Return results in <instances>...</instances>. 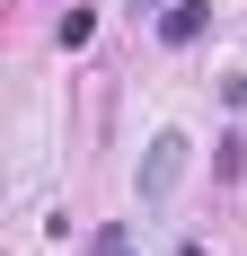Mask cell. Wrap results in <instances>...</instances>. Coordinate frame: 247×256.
I'll list each match as a JSON object with an SVG mask.
<instances>
[{
	"mask_svg": "<svg viewBox=\"0 0 247 256\" xmlns=\"http://www.w3.org/2000/svg\"><path fill=\"white\" fill-rule=\"evenodd\" d=\"M176 177H186V132H159V142H150V159H142V204H168Z\"/></svg>",
	"mask_w": 247,
	"mask_h": 256,
	"instance_id": "cell-1",
	"label": "cell"
},
{
	"mask_svg": "<svg viewBox=\"0 0 247 256\" xmlns=\"http://www.w3.org/2000/svg\"><path fill=\"white\" fill-rule=\"evenodd\" d=\"M203 26H212V0H168V18H159V36H168V44H194Z\"/></svg>",
	"mask_w": 247,
	"mask_h": 256,
	"instance_id": "cell-2",
	"label": "cell"
},
{
	"mask_svg": "<svg viewBox=\"0 0 247 256\" xmlns=\"http://www.w3.org/2000/svg\"><path fill=\"white\" fill-rule=\"evenodd\" d=\"M88 36H98V18H88V9H62V44L80 53V44H88Z\"/></svg>",
	"mask_w": 247,
	"mask_h": 256,
	"instance_id": "cell-3",
	"label": "cell"
},
{
	"mask_svg": "<svg viewBox=\"0 0 247 256\" xmlns=\"http://www.w3.org/2000/svg\"><path fill=\"white\" fill-rule=\"evenodd\" d=\"M176 256H212V248H203V238H186V248H176Z\"/></svg>",
	"mask_w": 247,
	"mask_h": 256,
	"instance_id": "cell-4",
	"label": "cell"
},
{
	"mask_svg": "<svg viewBox=\"0 0 247 256\" xmlns=\"http://www.w3.org/2000/svg\"><path fill=\"white\" fill-rule=\"evenodd\" d=\"M115 256H132V248H115Z\"/></svg>",
	"mask_w": 247,
	"mask_h": 256,
	"instance_id": "cell-5",
	"label": "cell"
}]
</instances>
